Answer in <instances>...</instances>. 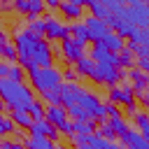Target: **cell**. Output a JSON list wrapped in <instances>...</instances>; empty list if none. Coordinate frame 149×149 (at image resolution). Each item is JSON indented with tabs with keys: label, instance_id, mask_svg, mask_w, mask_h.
Wrapping results in <instances>:
<instances>
[{
	"label": "cell",
	"instance_id": "obj_22",
	"mask_svg": "<svg viewBox=\"0 0 149 149\" xmlns=\"http://www.w3.org/2000/svg\"><path fill=\"white\" fill-rule=\"evenodd\" d=\"M26 30H28L30 35H35V37H42V40H44V30H47V21H44V16L30 19V21L26 23Z\"/></svg>",
	"mask_w": 149,
	"mask_h": 149
},
{
	"label": "cell",
	"instance_id": "obj_29",
	"mask_svg": "<svg viewBox=\"0 0 149 149\" xmlns=\"http://www.w3.org/2000/svg\"><path fill=\"white\" fill-rule=\"evenodd\" d=\"M44 2L42 0H28V19H37L42 12H44Z\"/></svg>",
	"mask_w": 149,
	"mask_h": 149
},
{
	"label": "cell",
	"instance_id": "obj_24",
	"mask_svg": "<svg viewBox=\"0 0 149 149\" xmlns=\"http://www.w3.org/2000/svg\"><path fill=\"white\" fill-rule=\"evenodd\" d=\"M68 116H72V121H93V116H91L81 105H72V107H68Z\"/></svg>",
	"mask_w": 149,
	"mask_h": 149
},
{
	"label": "cell",
	"instance_id": "obj_14",
	"mask_svg": "<svg viewBox=\"0 0 149 149\" xmlns=\"http://www.w3.org/2000/svg\"><path fill=\"white\" fill-rule=\"evenodd\" d=\"M112 30H114L119 37H130V42H135L137 35H140V28H135L133 23H128V21H123V19H116V23H114Z\"/></svg>",
	"mask_w": 149,
	"mask_h": 149
},
{
	"label": "cell",
	"instance_id": "obj_41",
	"mask_svg": "<svg viewBox=\"0 0 149 149\" xmlns=\"http://www.w3.org/2000/svg\"><path fill=\"white\" fill-rule=\"evenodd\" d=\"M105 149H126L123 144H119V142H107L105 144Z\"/></svg>",
	"mask_w": 149,
	"mask_h": 149
},
{
	"label": "cell",
	"instance_id": "obj_13",
	"mask_svg": "<svg viewBox=\"0 0 149 149\" xmlns=\"http://www.w3.org/2000/svg\"><path fill=\"white\" fill-rule=\"evenodd\" d=\"M58 9H61V14H63L65 19H81L84 0H63Z\"/></svg>",
	"mask_w": 149,
	"mask_h": 149
},
{
	"label": "cell",
	"instance_id": "obj_9",
	"mask_svg": "<svg viewBox=\"0 0 149 149\" xmlns=\"http://www.w3.org/2000/svg\"><path fill=\"white\" fill-rule=\"evenodd\" d=\"M128 77H130V86H133L135 98H144V95H147V91H149V77H147L140 68L128 70Z\"/></svg>",
	"mask_w": 149,
	"mask_h": 149
},
{
	"label": "cell",
	"instance_id": "obj_16",
	"mask_svg": "<svg viewBox=\"0 0 149 149\" xmlns=\"http://www.w3.org/2000/svg\"><path fill=\"white\" fill-rule=\"evenodd\" d=\"M51 126H56V128H61L65 121H68V109L63 107V105H58V107H47V116H44Z\"/></svg>",
	"mask_w": 149,
	"mask_h": 149
},
{
	"label": "cell",
	"instance_id": "obj_39",
	"mask_svg": "<svg viewBox=\"0 0 149 149\" xmlns=\"http://www.w3.org/2000/svg\"><path fill=\"white\" fill-rule=\"evenodd\" d=\"M44 5H47L49 9H58V7H61V0H47Z\"/></svg>",
	"mask_w": 149,
	"mask_h": 149
},
{
	"label": "cell",
	"instance_id": "obj_45",
	"mask_svg": "<svg viewBox=\"0 0 149 149\" xmlns=\"http://www.w3.org/2000/svg\"><path fill=\"white\" fill-rule=\"evenodd\" d=\"M147 58H149V44H147Z\"/></svg>",
	"mask_w": 149,
	"mask_h": 149
},
{
	"label": "cell",
	"instance_id": "obj_20",
	"mask_svg": "<svg viewBox=\"0 0 149 149\" xmlns=\"http://www.w3.org/2000/svg\"><path fill=\"white\" fill-rule=\"evenodd\" d=\"M74 70H77L79 77H88V79H93V74H95V61H93L91 56H84V58L74 65Z\"/></svg>",
	"mask_w": 149,
	"mask_h": 149
},
{
	"label": "cell",
	"instance_id": "obj_35",
	"mask_svg": "<svg viewBox=\"0 0 149 149\" xmlns=\"http://www.w3.org/2000/svg\"><path fill=\"white\" fill-rule=\"evenodd\" d=\"M79 74H77V70L74 68H68L65 72H63V79H65V84H74V79H77Z\"/></svg>",
	"mask_w": 149,
	"mask_h": 149
},
{
	"label": "cell",
	"instance_id": "obj_6",
	"mask_svg": "<svg viewBox=\"0 0 149 149\" xmlns=\"http://www.w3.org/2000/svg\"><path fill=\"white\" fill-rule=\"evenodd\" d=\"M44 21H47V30H44V37H47V42L49 40H68L70 37V26L68 23H63L61 19H56V16H44Z\"/></svg>",
	"mask_w": 149,
	"mask_h": 149
},
{
	"label": "cell",
	"instance_id": "obj_11",
	"mask_svg": "<svg viewBox=\"0 0 149 149\" xmlns=\"http://www.w3.org/2000/svg\"><path fill=\"white\" fill-rule=\"evenodd\" d=\"M30 130V135H40V137H49L51 142H58V137H61V133H58V128L56 126H51L47 119H42V121H33V126L28 128Z\"/></svg>",
	"mask_w": 149,
	"mask_h": 149
},
{
	"label": "cell",
	"instance_id": "obj_10",
	"mask_svg": "<svg viewBox=\"0 0 149 149\" xmlns=\"http://www.w3.org/2000/svg\"><path fill=\"white\" fill-rule=\"evenodd\" d=\"M81 93H84V86H79L77 81H74V84H65V81H63V86H61V105H63L65 109L72 107V105H77Z\"/></svg>",
	"mask_w": 149,
	"mask_h": 149
},
{
	"label": "cell",
	"instance_id": "obj_17",
	"mask_svg": "<svg viewBox=\"0 0 149 149\" xmlns=\"http://www.w3.org/2000/svg\"><path fill=\"white\" fill-rule=\"evenodd\" d=\"M84 7H88L91 9V16H95V19L107 21L112 16L109 9H107V5H105V0H84Z\"/></svg>",
	"mask_w": 149,
	"mask_h": 149
},
{
	"label": "cell",
	"instance_id": "obj_2",
	"mask_svg": "<svg viewBox=\"0 0 149 149\" xmlns=\"http://www.w3.org/2000/svg\"><path fill=\"white\" fill-rule=\"evenodd\" d=\"M26 74L30 79V88L37 91L40 95L63 86V72L54 65L51 68H30V70H26Z\"/></svg>",
	"mask_w": 149,
	"mask_h": 149
},
{
	"label": "cell",
	"instance_id": "obj_42",
	"mask_svg": "<svg viewBox=\"0 0 149 149\" xmlns=\"http://www.w3.org/2000/svg\"><path fill=\"white\" fill-rule=\"evenodd\" d=\"M142 102H144V112L149 114V100H147V98H142Z\"/></svg>",
	"mask_w": 149,
	"mask_h": 149
},
{
	"label": "cell",
	"instance_id": "obj_15",
	"mask_svg": "<svg viewBox=\"0 0 149 149\" xmlns=\"http://www.w3.org/2000/svg\"><path fill=\"white\" fill-rule=\"evenodd\" d=\"M107 51H112V54H121L123 49H126V42H123V37H119L114 30H109L105 37H102V42H100Z\"/></svg>",
	"mask_w": 149,
	"mask_h": 149
},
{
	"label": "cell",
	"instance_id": "obj_26",
	"mask_svg": "<svg viewBox=\"0 0 149 149\" xmlns=\"http://www.w3.org/2000/svg\"><path fill=\"white\" fill-rule=\"evenodd\" d=\"M135 58H137V56H135V54H133V51L126 47V49L119 54V68H123V70H133V63H135Z\"/></svg>",
	"mask_w": 149,
	"mask_h": 149
},
{
	"label": "cell",
	"instance_id": "obj_34",
	"mask_svg": "<svg viewBox=\"0 0 149 149\" xmlns=\"http://www.w3.org/2000/svg\"><path fill=\"white\" fill-rule=\"evenodd\" d=\"M58 133H61V135H65V137H72V135H74V121H70V119H68V121L58 128Z\"/></svg>",
	"mask_w": 149,
	"mask_h": 149
},
{
	"label": "cell",
	"instance_id": "obj_47",
	"mask_svg": "<svg viewBox=\"0 0 149 149\" xmlns=\"http://www.w3.org/2000/svg\"><path fill=\"white\" fill-rule=\"evenodd\" d=\"M144 98H147V100H149V95H144Z\"/></svg>",
	"mask_w": 149,
	"mask_h": 149
},
{
	"label": "cell",
	"instance_id": "obj_5",
	"mask_svg": "<svg viewBox=\"0 0 149 149\" xmlns=\"http://www.w3.org/2000/svg\"><path fill=\"white\" fill-rule=\"evenodd\" d=\"M123 77H128V70H119V68H114V65H100V63H95V74H93V79L91 81H95V84H105V86H116Z\"/></svg>",
	"mask_w": 149,
	"mask_h": 149
},
{
	"label": "cell",
	"instance_id": "obj_12",
	"mask_svg": "<svg viewBox=\"0 0 149 149\" xmlns=\"http://www.w3.org/2000/svg\"><path fill=\"white\" fill-rule=\"evenodd\" d=\"M91 58H93L95 63H100V65H114V68H119V54L107 51L102 44H93V49H91Z\"/></svg>",
	"mask_w": 149,
	"mask_h": 149
},
{
	"label": "cell",
	"instance_id": "obj_28",
	"mask_svg": "<svg viewBox=\"0 0 149 149\" xmlns=\"http://www.w3.org/2000/svg\"><path fill=\"white\" fill-rule=\"evenodd\" d=\"M14 130H16V123L12 121V116H5V114L0 112V137L9 135V133H14Z\"/></svg>",
	"mask_w": 149,
	"mask_h": 149
},
{
	"label": "cell",
	"instance_id": "obj_43",
	"mask_svg": "<svg viewBox=\"0 0 149 149\" xmlns=\"http://www.w3.org/2000/svg\"><path fill=\"white\" fill-rule=\"evenodd\" d=\"M54 149H68V147H63V144H56V147H54Z\"/></svg>",
	"mask_w": 149,
	"mask_h": 149
},
{
	"label": "cell",
	"instance_id": "obj_4",
	"mask_svg": "<svg viewBox=\"0 0 149 149\" xmlns=\"http://www.w3.org/2000/svg\"><path fill=\"white\" fill-rule=\"evenodd\" d=\"M119 19L133 23V26L140 28V30H149V7H147V2L130 0V2L123 7V12L119 14Z\"/></svg>",
	"mask_w": 149,
	"mask_h": 149
},
{
	"label": "cell",
	"instance_id": "obj_40",
	"mask_svg": "<svg viewBox=\"0 0 149 149\" xmlns=\"http://www.w3.org/2000/svg\"><path fill=\"white\" fill-rule=\"evenodd\" d=\"M7 42H12V40H9V35H7V33L0 28V47H2V44H7Z\"/></svg>",
	"mask_w": 149,
	"mask_h": 149
},
{
	"label": "cell",
	"instance_id": "obj_31",
	"mask_svg": "<svg viewBox=\"0 0 149 149\" xmlns=\"http://www.w3.org/2000/svg\"><path fill=\"white\" fill-rule=\"evenodd\" d=\"M49 107H58L61 105V88H56V91H49V93H42L40 95Z\"/></svg>",
	"mask_w": 149,
	"mask_h": 149
},
{
	"label": "cell",
	"instance_id": "obj_18",
	"mask_svg": "<svg viewBox=\"0 0 149 149\" xmlns=\"http://www.w3.org/2000/svg\"><path fill=\"white\" fill-rule=\"evenodd\" d=\"M23 147L26 149H54L56 144L49 140V137H40V135H28L23 140Z\"/></svg>",
	"mask_w": 149,
	"mask_h": 149
},
{
	"label": "cell",
	"instance_id": "obj_1",
	"mask_svg": "<svg viewBox=\"0 0 149 149\" xmlns=\"http://www.w3.org/2000/svg\"><path fill=\"white\" fill-rule=\"evenodd\" d=\"M0 98L9 109H28L35 102V93L23 81L0 79Z\"/></svg>",
	"mask_w": 149,
	"mask_h": 149
},
{
	"label": "cell",
	"instance_id": "obj_32",
	"mask_svg": "<svg viewBox=\"0 0 149 149\" xmlns=\"http://www.w3.org/2000/svg\"><path fill=\"white\" fill-rule=\"evenodd\" d=\"M109 123H112V128H114V133H116V137L130 130V128H128V121H126L123 116H119V119H109Z\"/></svg>",
	"mask_w": 149,
	"mask_h": 149
},
{
	"label": "cell",
	"instance_id": "obj_30",
	"mask_svg": "<svg viewBox=\"0 0 149 149\" xmlns=\"http://www.w3.org/2000/svg\"><path fill=\"white\" fill-rule=\"evenodd\" d=\"M100 137H105V140H109V142H114V137H116V133H114V128H112V123H109V119L107 121H102L100 123V128L95 130Z\"/></svg>",
	"mask_w": 149,
	"mask_h": 149
},
{
	"label": "cell",
	"instance_id": "obj_36",
	"mask_svg": "<svg viewBox=\"0 0 149 149\" xmlns=\"http://www.w3.org/2000/svg\"><path fill=\"white\" fill-rule=\"evenodd\" d=\"M105 107H107V119H119V116H121V112H119V107H116V105L107 102Z\"/></svg>",
	"mask_w": 149,
	"mask_h": 149
},
{
	"label": "cell",
	"instance_id": "obj_19",
	"mask_svg": "<svg viewBox=\"0 0 149 149\" xmlns=\"http://www.w3.org/2000/svg\"><path fill=\"white\" fill-rule=\"evenodd\" d=\"M70 26V35H72V40L84 49V44L88 42V33H86V26L84 23H77V21H72V23H68Z\"/></svg>",
	"mask_w": 149,
	"mask_h": 149
},
{
	"label": "cell",
	"instance_id": "obj_21",
	"mask_svg": "<svg viewBox=\"0 0 149 149\" xmlns=\"http://www.w3.org/2000/svg\"><path fill=\"white\" fill-rule=\"evenodd\" d=\"M133 123L137 126V133H140L144 140H149V114L137 109V112L133 114Z\"/></svg>",
	"mask_w": 149,
	"mask_h": 149
},
{
	"label": "cell",
	"instance_id": "obj_8",
	"mask_svg": "<svg viewBox=\"0 0 149 149\" xmlns=\"http://www.w3.org/2000/svg\"><path fill=\"white\" fill-rule=\"evenodd\" d=\"M84 56H86V54H84V49H81L72 37H68V40H63V42H61V58H65L72 68H74Z\"/></svg>",
	"mask_w": 149,
	"mask_h": 149
},
{
	"label": "cell",
	"instance_id": "obj_27",
	"mask_svg": "<svg viewBox=\"0 0 149 149\" xmlns=\"http://www.w3.org/2000/svg\"><path fill=\"white\" fill-rule=\"evenodd\" d=\"M28 112H30V116H33V121H42L44 116H47V107L42 105V100H35L30 107H28Z\"/></svg>",
	"mask_w": 149,
	"mask_h": 149
},
{
	"label": "cell",
	"instance_id": "obj_46",
	"mask_svg": "<svg viewBox=\"0 0 149 149\" xmlns=\"http://www.w3.org/2000/svg\"><path fill=\"white\" fill-rule=\"evenodd\" d=\"M147 7H149V0H147Z\"/></svg>",
	"mask_w": 149,
	"mask_h": 149
},
{
	"label": "cell",
	"instance_id": "obj_37",
	"mask_svg": "<svg viewBox=\"0 0 149 149\" xmlns=\"http://www.w3.org/2000/svg\"><path fill=\"white\" fill-rule=\"evenodd\" d=\"M0 149H26L21 142H9V140H0Z\"/></svg>",
	"mask_w": 149,
	"mask_h": 149
},
{
	"label": "cell",
	"instance_id": "obj_25",
	"mask_svg": "<svg viewBox=\"0 0 149 149\" xmlns=\"http://www.w3.org/2000/svg\"><path fill=\"white\" fill-rule=\"evenodd\" d=\"M0 56H2L5 61H9V65H14V63L19 61V51H16L14 42H7V44H2V47H0Z\"/></svg>",
	"mask_w": 149,
	"mask_h": 149
},
{
	"label": "cell",
	"instance_id": "obj_38",
	"mask_svg": "<svg viewBox=\"0 0 149 149\" xmlns=\"http://www.w3.org/2000/svg\"><path fill=\"white\" fill-rule=\"evenodd\" d=\"M12 7H14L19 14H28V0H16Z\"/></svg>",
	"mask_w": 149,
	"mask_h": 149
},
{
	"label": "cell",
	"instance_id": "obj_23",
	"mask_svg": "<svg viewBox=\"0 0 149 149\" xmlns=\"http://www.w3.org/2000/svg\"><path fill=\"white\" fill-rule=\"evenodd\" d=\"M12 121L19 126V128H30L33 126V116H30V112L28 109H12Z\"/></svg>",
	"mask_w": 149,
	"mask_h": 149
},
{
	"label": "cell",
	"instance_id": "obj_7",
	"mask_svg": "<svg viewBox=\"0 0 149 149\" xmlns=\"http://www.w3.org/2000/svg\"><path fill=\"white\" fill-rule=\"evenodd\" d=\"M84 26H86V33H88V42H93V44H100L102 37L109 33L107 23L102 19H95V16H86L84 19Z\"/></svg>",
	"mask_w": 149,
	"mask_h": 149
},
{
	"label": "cell",
	"instance_id": "obj_44",
	"mask_svg": "<svg viewBox=\"0 0 149 149\" xmlns=\"http://www.w3.org/2000/svg\"><path fill=\"white\" fill-rule=\"evenodd\" d=\"M2 9H5V5H2V2H0V12H2Z\"/></svg>",
	"mask_w": 149,
	"mask_h": 149
},
{
	"label": "cell",
	"instance_id": "obj_3",
	"mask_svg": "<svg viewBox=\"0 0 149 149\" xmlns=\"http://www.w3.org/2000/svg\"><path fill=\"white\" fill-rule=\"evenodd\" d=\"M109 102H112V105H116V107H126L128 116H133V114L137 112V98H135L133 86H130L128 81L116 84V86H112V88H109Z\"/></svg>",
	"mask_w": 149,
	"mask_h": 149
},
{
	"label": "cell",
	"instance_id": "obj_33",
	"mask_svg": "<svg viewBox=\"0 0 149 149\" xmlns=\"http://www.w3.org/2000/svg\"><path fill=\"white\" fill-rule=\"evenodd\" d=\"M23 77H26V72H23V68L21 65H9V72H7V79H12V81H23Z\"/></svg>",
	"mask_w": 149,
	"mask_h": 149
}]
</instances>
